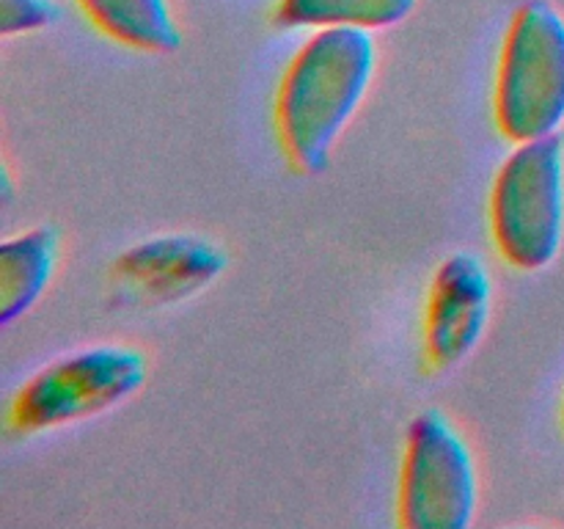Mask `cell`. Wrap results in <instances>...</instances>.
<instances>
[{
	"instance_id": "cell-1",
	"label": "cell",
	"mask_w": 564,
	"mask_h": 529,
	"mask_svg": "<svg viewBox=\"0 0 564 529\" xmlns=\"http://www.w3.org/2000/svg\"><path fill=\"white\" fill-rule=\"evenodd\" d=\"M378 47L369 31L319 28L295 53L275 94V132L292 169L319 174L372 86Z\"/></svg>"
},
{
	"instance_id": "cell-2",
	"label": "cell",
	"mask_w": 564,
	"mask_h": 529,
	"mask_svg": "<svg viewBox=\"0 0 564 529\" xmlns=\"http://www.w3.org/2000/svg\"><path fill=\"white\" fill-rule=\"evenodd\" d=\"M490 235L516 270H543L564 242V141L560 132L523 141L496 171Z\"/></svg>"
},
{
	"instance_id": "cell-3",
	"label": "cell",
	"mask_w": 564,
	"mask_h": 529,
	"mask_svg": "<svg viewBox=\"0 0 564 529\" xmlns=\"http://www.w3.org/2000/svg\"><path fill=\"white\" fill-rule=\"evenodd\" d=\"M494 116L501 136L523 143L564 125V14L527 0L512 14L496 72Z\"/></svg>"
},
{
	"instance_id": "cell-4",
	"label": "cell",
	"mask_w": 564,
	"mask_h": 529,
	"mask_svg": "<svg viewBox=\"0 0 564 529\" xmlns=\"http://www.w3.org/2000/svg\"><path fill=\"white\" fill-rule=\"evenodd\" d=\"M149 364L132 345H91L55 358L20 386L9 406L14 433H42L116 408L147 384Z\"/></svg>"
},
{
	"instance_id": "cell-5",
	"label": "cell",
	"mask_w": 564,
	"mask_h": 529,
	"mask_svg": "<svg viewBox=\"0 0 564 529\" xmlns=\"http://www.w3.org/2000/svg\"><path fill=\"white\" fill-rule=\"evenodd\" d=\"M477 505V461L468 441L438 408L416 413L400 468V523L405 529H468Z\"/></svg>"
},
{
	"instance_id": "cell-6",
	"label": "cell",
	"mask_w": 564,
	"mask_h": 529,
	"mask_svg": "<svg viewBox=\"0 0 564 529\" xmlns=\"http://www.w3.org/2000/svg\"><path fill=\"white\" fill-rule=\"evenodd\" d=\"M494 306V281L471 251L446 257L435 270L424 309V356L438 373L466 361L482 342Z\"/></svg>"
},
{
	"instance_id": "cell-7",
	"label": "cell",
	"mask_w": 564,
	"mask_h": 529,
	"mask_svg": "<svg viewBox=\"0 0 564 529\" xmlns=\"http://www.w3.org/2000/svg\"><path fill=\"white\" fill-rule=\"evenodd\" d=\"M226 251L202 235H158L127 248L113 262V281L127 298L149 306L180 303L207 290L226 270Z\"/></svg>"
},
{
	"instance_id": "cell-8",
	"label": "cell",
	"mask_w": 564,
	"mask_h": 529,
	"mask_svg": "<svg viewBox=\"0 0 564 529\" xmlns=\"http://www.w3.org/2000/svg\"><path fill=\"white\" fill-rule=\"evenodd\" d=\"M61 231L39 224L0 246V325H11L36 306L58 268Z\"/></svg>"
},
{
	"instance_id": "cell-9",
	"label": "cell",
	"mask_w": 564,
	"mask_h": 529,
	"mask_svg": "<svg viewBox=\"0 0 564 529\" xmlns=\"http://www.w3.org/2000/svg\"><path fill=\"white\" fill-rule=\"evenodd\" d=\"M94 28L124 47L174 53L182 44L169 0H77Z\"/></svg>"
},
{
	"instance_id": "cell-10",
	"label": "cell",
	"mask_w": 564,
	"mask_h": 529,
	"mask_svg": "<svg viewBox=\"0 0 564 529\" xmlns=\"http://www.w3.org/2000/svg\"><path fill=\"white\" fill-rule=\"evenodd\" d=\"M419 0H279L275 22L284 28H358L383 31L408 20Z\"/></svg>"
},
{
	"instance_id": "cell-11",
	"label": "cell",
	"mask_w": 564,
	"mask_h": 529,
	"mask_svg": "<svg viewBox=\"0 0 564 529\" xmlns=\"http://www.w3.org/2000/svg\"><path fill=\"white\" fill-rule=\"evenodd\" d=\"M55 20H58L55 0H0V33L3 36L42 31Z\"/></svg>"
},
{
	"instance_id": "cell-12",
	"label": "cell",
	"mask_w": 564,
	"mask_h": 529,
	"mask_svg": "<svg viewBox=\"0 0 564 529\" xmlns=\"http://www.w3.org/2000/svg\"><path fill=\"white\" fill-rule=\"evenodd\" d=\"M562 424H564V402H562Z\"/></svg>"
}]
</instances>
